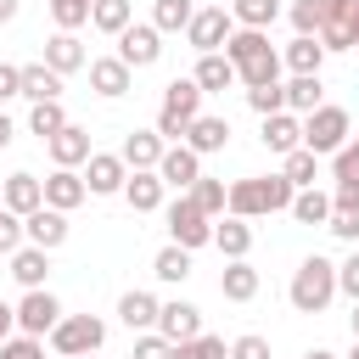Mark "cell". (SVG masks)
Wrapping results in <instances>:
<instances>
[{
	"instance_id": "cell-45",
	"label": "cell",
	"mask_w": 359,
	"mask_h": 359,
	"mask_svg": "<svg viewBox=\"0 0 359 359\" xmlns=\"http://www.w3.org/2000/svg\"><path fill=\"white\" fill-rule=\"evenodd\" d=\"M0 359H45V337L17 331V337H6V342H0Z\"/></svg>"
},
{
	"instance_id": "cell-20",
	"label": "cell",
	"mask_w": 359,
	"mask_h": 359,
	"mask_svg": "<svg viewBox=\"0 0 359 359\" xmlns=\"http://www.w3.org/2000/svg\"><path fill=\"white\" fill-rule=\"evenodd\" d=\"M22 230H28V241H34V247L56 252V247L67 241V213H62V208H34V213L22 219Z\"/></svg>"
},
{
	"instance_id": "cell-24",
	"label": "cell",
	"mask_w": 359,
	"mask_h": 359,
	"mask_svg": "<svg viewBox=\"0 0 359 359\" xmlns=\"http://www.w3.org/2000/svg\"><path fill=\"white\" fill-rule=\"evenodd\" d=\"M45 62L67 79V73H79V67H90V56H84V45H79V34H67V28H56L50 39H45Z\"/></svg>"
},
{
	"instance_id": "cell-7",
	"label": "cell",
	"mask_w": 359,
	"mask_h": 359,
	"mask_svg": "<svg viewBox=\"0 0 359 359\" xmlns=\"http://www.w3.org/2000/svg\"><path fill=\"white\" fill-rule=\"evenodd\" d=\"M101 342H107V325H101L95 314H62L56 331H50V348L67 353V359H79V353H101Z\"/></svg>"
},
{
	"instance_id": "cell-34",
	"label": "cell",
	"mask_w": 359,
	"mask_h": 359,
	"mask_svg": "<svg viewBox=\"0 0 359 359\" xmlns=\"http://www.w3.org/2000/svg\"><path fill=\"white\" fill-rule=\"evenodd\" d=\"M292 219H297V224H325V219H331V196H325L320 185H303V191L292 196Z\"/></svg>"
},
{
	"instance_id": "cell-13",
	"label": "cell",
	"mask_w": 359,
	"mask_h": 359,
	"mask_svg": "<svg viewBox=\"0 0 359 359\" xmlns=\"http://www.w3.org/2000/svg\"><path fill=\"white\" fill-rule=\"evenodd\" d=\"M157 174H163V185H168V191H191V185L202 180V157H196V151H191L185 140H174V146L163 151Z\"/></svg>"
},
{
	"instance_id": "cell-15",
	"label": "cell",
	"mask_w": 359,
	"mask_h": 359,
	"mask_svg": "<svg viewBox=\"0 0 359 359\" xmlns=\"http://www.w3.org/2000/svg\"><path fill=\"white\" fill-rule=\"evenodd\" d=\"M163 174L157 168H129V180H123V202L135 208V213H157L163 208Z\"/></svg>"
},
{
	"instance_id": "cell-47",
	"label": "cell",
	"mask_w": 359,
	"mask_h": 359,
	"mask_svg": "<svg viewBox=\"0 0 359 359\" xmlns=\"http://www.w3.org/2000/svg\"><path fill=\"white\" fill-rule=\"evenodd\" d=\"M168 353H174V342L163 331H140L135 337V359H168Z\"/></svg>"
},
{
	"instance_id": "cell-50",
	"label": "cell",
	"mask_w": 359,
	"mask_h": 359,
	"mask_svg": "<svg viewBox=\"0 0 359 359\" xmlns=\"http://www.w3.org/2000/svg\"><path fill=\"white\" fill-rule=\"evenodd\" d=\"M11 95H22V67L0 62V101H11Z\"/></svg>"
},
{
	"instance_id": "cell-58",
	"label": "cell",
	"mask_w": 359,
	"mask_h": 359,
	"mask_svg": "<svg viewBox=\"0 0 359 359\" xmlns=\"http://www.w3.org/2000/svg\"><path fill=\"white\" fill-rule=\"evenodd\" d=\"M348 359H359V337H353V353H348Z\"/></svg>"
},
{
	"instance_id": "cell-3",
	"label": "cell",
	"mask_w": 359,
	"mask_h": 359,
	"mask_svg": "<svg viewBox=\"0 0 359 359\" xmlns=\"http://www.w3.org/2000/svg\"><path fill=\"white\" fill-rule=\"evenodd\" d=\"M286 297H292V309L297 314H325L331 309V297H337V264L331 258H303L297 269H292V286H286Z\"/></svg>"
},
{
	"instance_id": "cell-8",
	"label": "cell",
	"mask_w": 359,
	"mask_h": 359,
	"mask_svg": "<svg viewBox=\"0 0 359 359\" xmlns=\"http://www.w3.org/2000/svg\"><path fill=\"white\" fill-rule=\"evenodd\" d=\"M236 34V17L224 11V6H202L196 17H191V28H185V39L208 56V50H224V39Z\"/></svg>"
},
{
	"instance_id": "cell-33",
	"label": "cell",
	"mask_w": 359,
	"mask_h": 359,
	"mask_svg": "<svg viewBox=\"0 0 359 359\" xmlns=\"http://www.w3.org/2000/svg\"><path fill=\"white\" fill-rule=\"evenodd\" d=\"M292 73H320V62H325V45L314 39V34H297L292 45H286V56H280Z\"/></svg>"
},
{
	"instance_id": "cell-46",
	"label": "cell",
	"mask_w": 359,
	"mask_h": 359,
	"mask_svg": "<svg viewBox=\"0 0 359 359\" xmlns=\"http://www.w3.org/2000/svg\"><path fill=\"white\" fill-rule=\"evenodd\" d=\"M28 241V230H22V213H11L6 202H0V252H17Z\"/></svg>"
},
{
	"instance_id": "cell-43",
	"label": "cell",
	"mask_w": 359,
	"mask_h": 359,
	"mask_svg": "<svg viewBox=\"0 0 359 359\" xmlns=\"http://www.w3.org/2000/svg\"><path fill=\"white\" fill-rule=\"evenodd\" d=\"M286 17H292L297 34H320V22H325V0H292Z\"/></svg>"
},
{
	"instance_id": "cell-54",
	"label": "cell",
	"mask_w": 359,
	"mask_h": 359,
	"mask_svg": "<svg viewBox=\"0 0 359 359\" xmlns=\"http://www.w3.org/2000/svg\"><path fill=\"white\" fill-rule=\"evenodd\" d=\"M11 17H17V0H0V28H6Z\"/></svg>"
},
{
	"instance_id": "cell-57",
	"label": "cell",
	"mask_w": 359,
	"mask_h": 359,
	"mask_svg": "<svg viewBox=\"0 0 359 359\" xmlns=\"http://www.w3.org/2000/svg\"><path fill=\"white\" fill-rule=\"evenodd\" d=\"M348 325H353V337H359V303H353V314H348Z\"/></svg>"
},
{
	"instance_id": "cell-44",
	"label": "cell",
	"mask_w": 359,
	"mask_h": 359,
	"mask_svg": "<svg viewBox=\"0 0 359 359\" xmlns=\"http://www.w3.org/2000/svg\"><path fill=\"white\" fill-rule=\"evenodd\" d=\"M325 230H331L337 241H353V247H359V208H337V202H331V219H325Z\"/></svg>"
},
{
	"instance_id": "cell-41",
	"label": "cell",
	"mask_w": 359,
	"mask_h": 359,
	"mask_svg": "<svg viewBox=\"0 0 359 359\" xmlns=\"http://www.w3.org/2000/svg\"><path fill=\"white\" fill-rule=\"evenodd\" d=\"M67 123V112H62V101H34V112H28V129L39 135V140H50L56 129Z\"/></svg>"
},
{
	"instance_id": "cell-5",
	"label": "cell",
	"mask_w": 359,
	"mask_h": 359,
	"mask_svg": "<svg viewBox=\"0 0 359 359\" xmlns=\"http://www.w3.org/2000/svg\"><path fill=\"white\" fill-rule=\"evenodd\" d=\"M348 135H353V123H348V112L331 107V101L303 118V146H309L314 157H337V151L348 146Z\"/></svg>"
},
{
	"instance_id": "cell-48",
	"label": "cell",
	"mask_w": 359,
	"mask_h": 359,
	"mask_svg": "<svg viewBox=\"0 0 359 359\" xmlns=\"http://www.w3.org/2000/svg\"><path fill=\"white\" fill-rule=\"evenodd\" d=\"M337 292H348V297L359 303V247H353V252L337 264Z\"/></svg>"
},
{
	"instance_id": "cell-17",
	"label": "cell",
	"mask_w": 359,
	"mask_h": 359,
	"mask_svg": "<svg viewBox=\"0 0 359 359\" xmlns=\"http://www.w3.org/2000/svg\"><path fill=\"white\" fill-rule=\"evenodd\" d=\"M163 151H168V140H163L157 129H129V135H123V146H118V157H123L129 168H157V163H163Z\"/></svg>"
},
{
	"instance_id": "cell-9",
	"label": "cell",
	"mask_w": 359,
	"mask_h": 359,
	"mask_svg": "<svg viewBox=\"0 0 359 359\" xmlns=\"http://www.w3.org/2000/svg\"><path fill=\"white\" fill-rule=\"evenodd\" d=\"M56 320H62V303H56L45 286L22 292V303H17V331H28V337H50Z\"/></svg>"
},
{
	"instance_id": "cell-56",
	"label": "cell",
	"mask_w": 359,
	"mask_h": 359,
	"mask_svg": "<svg viewBox=\"0 0 359 359\" xmlns=\"http://www.w3.org/2000/svg\"><path fill=\"white\" fill-rule=\"evenodd\" d=\"M348 28H353V45H359V0H353V17H348Z\"/></svg>"
},
{
	"instance_id": "cell-40",
	"label": "cell",
	"mask_w": 359,
	"mask_h": 359,
	"mask_svg": "<svg viewBox=\"0 0 359 359\" xmlns=\"http://www.w3.org/2000/svg\"><path fill=\"white\" fill-rule=\"evenodd\" d=\"M90 11H95V0H50V22L67 28V34H79L90 22Z\"/></svg>"
},
{
	"instance_id": "cell-55",
	"label": "cell",
	"mask_w": 359,
	"mask_h": 359,
	"mask_svg": "<svg viewBox=\"0 0 359 359\" xmlns=\"http://www.w3.org/2000/svg\"><path fill=\"white\" fill-rule=\"evenodd\" d=\"M303 359H337V353H331V348H309Z\"/></svg>"
},
{
	"instance_id": "cell-51",
	"label": "cell",
	"mask_w": 359,
	"mask_h": 359,
	"mask_svg": "<svg viewBox=\"0 0 359 359\" xmlns=\"http://www.w3.org/2000/svg\"><path fill=\"white\" fill-rule=\"evenodd\" d=\"M348 17H353V0H325V22H342L348 28ZM320 22V28H325Z\"/></svg>"
},
{
	"instance_id": "cell-35",
	"label": "cell",
	"mask_w": 359,
	"mask_h": 359,
	"mask_svg": "<svg viewBox=\"0 0 359 359\" xmlns=\"http://www.w3.org/2000/svg\"><path fill=\"white\" fill-rule=\"evenodd\" d=\"M191 17H196V6H191V0H151V22H157L163 34H185V28H191Z\"/></svg>"
},
{
	"instance_id": "cell-6",
	"label": "cell",
	"mask_w": 359,
	"mask_h": 359,
	"mask_svg": "<svg viewBox=\"0 0 359 359\" xmlns=\"http://www.w3.org/2000/svg\"><path fill=\"white\" fill-rule=\"evenodd\" d=\"M163 219H168V236H174L180 247H191V252H196V247H213V213H202L191 191H180V196L163 208Z\"/></svg>"
},
{
	"instance_id": "cell-28",
	"label": "cell",
	"mask_w": 359,
	"mask_h": 359,
	"mask_svg": "<svg viewBox=\"0 0 359 359\" xmlns=\"http://www.w3.org/2000/svg\"><path fill=\"white\" fill-rule=\"evenodd\" d=\"M157 314H163V303H157L151 292H123V297H118V320H123L129 331H157Z\"/></svg>"
},
{
	"instance_id": "cell-32",
	"label": "cell",
	"mask_w": 359,
	"mask_h": 359,
	"mask_svg": "<svg viewBox=\"0 0 359 359\" xmlns=\"http://www.w3.org/2000/svg\"><path fill=\"white\" fill-rule=\"evenodd\" d=\"M135 22V0H95V11H90V28H101V34H123Z\"/></svg>"
},
{
	"instance_id": "cell-14",
	"label": "cell",
	"mask_w": 359,
	"mask_h": 359,
	"mask_svg": "<svg viewBox=\"0 0 359 359\" xmlns=\"http://www.w3.org/2000/svg\"><path fill=\"white\" fill-rule=\"evenodd\" d=\"M129 84H135V67H129L123 56H95V62H90V90H95V95L118 101V95H129Z\"/></svg>"
},
{
	"instance_id": "cell-22",
	"label": "cell",
	"mask_w": 359,
	"mask_h": 359,
	"mask_svg": "<svg viewBox=\"0 0 359 359\" xmlns=\"http://www.w3.org/2000/svg\"><path fill=\"white\" fill-rule=\"evenodd\" d=\"M258 140H264L275 157H286V151H297V146H303V118H297V112H269Z\"/></svg>"
},
{
	"instance_id": "cell-19",
	"label": "cell",
	"mask_w": 359,
	"mask_h": 359,
	"mask_svg": "<svg viewBox=\"0 0 359 359\" xmlns=\"http://www.w3.org/2000/svg\"><path fill=\"white\" fill-rule=\"evenodd\" d=\"M84 196H90V185H84V174H79V168H50V180H45V208L73 213Z\"/></svg>"
},
{
	"instance_id": "cell-31",
	"label": "cell",
	"mask_w": 359,
	"mask_h": 359,
	"mask_svg": "<svg viewBox=\"0 0 359 359\" xmlns=\"http://www.w3.org/2000/svg\"><path fill=\"white\" fill-rule=\"evenodd\" d=\"M151 275L157 280H168V286H180V280H191V247H180V241H168L157 258H151Z\"/></svg>"
},
{
	"instance_id": "cell-4",
	"label": "cell",
	"mask_w": 359,
	"mask_h": 359,
	"mask_svg": "<svg viewBox=\"0 0 359 359\" xmlns=\"http://www.w3.org/2000/svg\"><path fill=\"white\" fill-rule=\"evenodd\" d=\"M196 118H202V84L196 79H174L163 90V107H157V135L174 146V140H185V129Z\"/></svg>"
},
{
	"instance_id": "cell-27",
	"label": "cell",
	"mask_w": 359,
	"mask_h": 359,
	"mask_svg": "<svg viewBox=\"0 0 359 359\" xmlns=\"http://www.w3.org/2000/svg\"><path fill=\"white\" fill-rule=\"evenodd\" d=\"M258 286H264V280H258V269H252L247 258H230V264H224V275H219V292H224L230 303H252V297H258Z\"/></svg>"
},
{
	"instance_id": "cell-23",
	"label": "cell",
	"mask_w": 359,
	"mask_h": 359,
	"mask_svg": "<svg viewBox=\"0 0 359 359\" xmlns=\"http://www.w3.org/2000/svg\"><path fill=\"white\" fill-rule=\"evenodd\" d=\"M45 275H50V252L34 247V241H22V247L11 252V280H17L22 292H34V286H45Z\"/></svg>"
},
{
	"instance_id": "cell-39",
	"label": "cell",
	"mask_w": 359,
	"mask_h": 359,
	"mask_svg": "<svg viewBox=\"0 0 359 359\" xmlns=\"http://www.w3.org/2000/svg\"><path fill=\"white\" fill-rule=\"evenodd\" d=\"M168 359H230V348H224V337H191V342H174V353Z\"/></svg>"
},
{
	"instance_id": "cell-60",
	"label": "cell",
	"mask_w": 359,
	"mask_h": 359,
	"mask_svg": "<svg viewBox=\"0 0 359 359\" xmlns=\"http://www.w3.org/2000/svg\"><path fill=\"white\" fill-rule=\"evenodd\" d=\"M79 359H101V353H79Z\"/></svg>"
},
{
	"instance_id": "cell-53",
	"label": "cell",
	"mask_w": 359,
	"mask_h": 359,
	"mask_svg": "<svg viewBox=\"0 0 359 359\" xmlns=\"http://www.w3.org/2000/svg\"><path fill=\"white\" fill-rule=\"evenodd\" d=\"M11 135H17V123H11V118H6V112H0V151H6V146H11Z\"/></svg>"
},
{
	"instance_id": "cell-10",
	"label": "cell",
	"mask_w": 359,
	"mask_h": 359,
	"mask_svg": "<svg viewBox=\"0 0 359 359\" xmlns=\"http://www.w3.org/2000/svg\"><path fill=\"white\" fill-rule=\"evenodd\" d=\"M118 56H123L129 67H151V62L163 56V28H157V22H129V28L118 34Z\"/></svg>"
},
{
	"instance_id": "cell-29",
	"label": "cell",
	"mask_w": 359,
	"mask_h": 359,
	"mask_svg": "<svg viewBox=\"0 0 359 359\" xmlns=\"http://www.w3.org/2000/svg\"><path fill=\"white\" fill-rule=\"evenodd\" d=\"M314 107H325V84H320V73H292V84H286V112L309 118Z\"/></svg>"
},
{
	"instance_id": "cell-52",
	"label": "cell",
	"mask_w": 359,
	"mask_h": 359,
	"mask_svg": "<svg viewBox=\"0 0 359 359\" xmlns=\"http://www.w3.org/2000/svg\"><path fill=\"white\" fill-rule=\"evenodd\" d=\"M6 337H17V309H11V303H0V342H6Z\"/></svg>"
},
{
	"instance_id": "cell-2",
	"label": "cell",
	"mask_w": 359,
	"mask_h": 359,
	"mask_svg": "<svg viewBox=\"0 0 359 359\" xmlns=\"http://www.w3.org/2000/svg\"><path fill=\"white\" fill-rule=\"evenodd\" d=\"M292 196H297V185L286 174H247V180L230 185V213H241V219L292 213Z\"/></svg>"
},
{
	"instance_id": "cell-16",
	"label": "cell",
	"mask_w": 359,
	"mask_h": 359,
	"mask_svg": "<svg viewBox=\"0 0 359 359\" xmlns=\"http://www.w3.org/2000/svg\"><path fill=\"white\" fill-rule=\"evenodd\" d=\"M157 331H163L168 342H191V337H202V309H196V303H185V297L163 303V314H157Z\"/></svg>"
},
{
	"instance_id": "cell-59",
	"label": "cell",
	"mask_w": 359,
	"mask_h": 359,
	"mask_svg": "<svg viewBox=\"0 0 359 359\" xmlns=\"http://www.w3.org/2000/svg\"><path fill=\"white\" fill-rule=\"evenodd\" d=\"M348 146H353V157H359V140H348Z\"/></svg>"
},
{
	"instance_id": "cell-18",
	"label": "cell",
	"mask_w": 359,
	"mask_h": 359,
	"mask_svg": "<svg viewBox=\"0 0 359 359\" xmlns=\"http://www.w3.org/2000/svg\"><path fill=\"white\" fill-rule=\"evenodd\" d=\"M0 202L28 219L34 208H45V180H34V174H6V180H0Z\"/></svg>"
},
{
	"instance_id": "cell-36",
	"label": "cell",
	"mask_w": 359,
	"mask_h": 359,
	"mask_svg": "<svg viewBox=\"0 0 359 359\" xmlns=\"http://www.w3.org/2000/svg\"><path fill=\"white\" fill-rule=\"evenodd\" d=\"M230 17L236 28H269L280 17V0H230Z\"/></svg>"
},
{
	"instance_id": "cell-37",
	"label": "cell",
	"mask_w": 359,
	"mask_h": 359,
	"mask_svg": "<svg viewBox=\"0 0 359 359\" xmlns=\"http://www.w3.org/2000/svg\"><path fill=\"white\" fill-rule=\"evenodd\" d=\"M280 174H286V180L303 191V185H314V174H320V157H314L309 146H297V151H286V157H280Z\"/></svg>"
},
{
	"instance_id": "cell-49",
	"label": "cell",
	"mask_w": 359,
	"mask_h": 359,
	"mask_svg": "<svg viewBox=\"0 0 359 359\" xmlns=\"http://www.w3.org/2000/svg\"><path fill=\"white\" fill-rule=\"evenodd\" d=\"M230 359H269V342H264L258 331H247V337L230 342Z\"/></svg>"
},
{
	"instance_id": "cell-42",
	"label": "cell",
	"mask_w": 359,
	"mask_h": 359,
	"mask_svg": "<svg viewBox=\"0 0 359 359\" xmlns=\"http://www.w3.org/2000/svg\"><path fill=\"white\" fill-rule=\"evenodd\" d=\"M247 107H252L258 118L286 112V84H252V90H247Z\"/></svg>"
},
{
	"instance_id": "cell-38",
	"label": "cell",
	"mask_w": 359,
	"mask_h": 359,
	"mask_svg": "<svg viewBox=\"0 0 359 359\" xmlns=\"http://www.w3.org/2000/svg\"><path fill=\"white\" fill-rule=\"evenodd\" d=\"M191 196H196V208H202V213H213V219H219V213H230V185H224V180H208V174H202V180L191 185Z\"/></svg>"
},
{
	"instance_id": "cell-30",
	"label": "cell",
	"mask_w": 359,
	"mask_h": 359,
	"mask_svg": "<svg viewBox=\"0 0 359 359\" xmlns=\"http://www.w3.org/2000/svg\"><path fill=\"white\" fill-rule=\"evenodd\" d=\"M22 95L28 101H62V73L50 62H28L22 67Z\"/></svg>"
},
{
	"instance_id": "cell-21",
	"label": "cell",
	"mask_w": 359,
	"mask_h": 359,
	"mask_svg": "<svg viewBox=\"0 0 359 359\" xmlns=\"http://www.w3.org/2000/svg\"><path fill=\"white\" fill-rule=\"evenodd\" d=\"M185 146H191L196 157H213V151H224V146H230V118H213V112H202V118L185 129Z\"/></svg>"
},
{
	"instance_id": "cell-26",
	"label": "cell",
	"mask_w": 359,
	"mask_h": 359,
	"mask_svg": "<svg viewBox=\"0 0 359 359\" xmlns=\"http://www.w3.org/2000/svg\"><path fill=\"white\" fill-rule=\"evenodd\" d=\"M213 247H219L224 258H247V252H252V219L224 213V219L213 224Z\"/></svg>"
},
{
	"instance_id": "cell-12",
	"label": "cell",
	"mask_w": 359,
	"mask_h": 359,
	"mask_svg": "<svg viewBox=\"0 0 359 359\" xmlns=\"http://www.w3.org/2000/svg\"><path fill=\"white\" fill-rule=\"evenodd\" d=\"M45 151H50V163H56V168H79V163H90V129L67 118V123L45 140Z\"/></svg>"
},
{
	"instance_id": "cell-25",
	"label": "cell",
	"mask_w": 359,
	"mask_h": 359,
	"mask_svg": "<svg viewBox=\"0 0 359 359\" xmlns=\"http://www.w3.org/2000/svg\"><path fill=\"white\" fill-rule=\"evenodd\" d=\"M191 79L202 84V95H224L230 84H241V79H236V62H230L224 50H208V56L196 62V73H191Z\"/></svg>"
},
{
	"instance_id": "cell-11",
	"label": "cell",
	"mask_w": 359,
	"mask_h": 359,
	"mask_svg": "<svg viewBox=\"0 0 359 359\" xmlns=\"http://www.w3.org/2000/svg\"><path fill=\"white\" fill-rule=\"evenodd\" d=\"M123 180H129V163H123L118 151H90V163H84V185H90V196H118Z\"/></svg>"
},
{
	"instance_id": "cell-1",
	"label": "cell",
	"mask_w": 359,
	"mask_h": 359,
	"mask_svg": "<svg viewBox=\"0 0 359 359\" xmlns=\"http://www.w3.org/2000/svg\"><path fill=\"white\" fill-rule=\"evenodd\" d=\"M224 56L236 62V79L252 84H280V50L269 45V28H236L224 39Z\"/></svg>"
}]
</instances>
